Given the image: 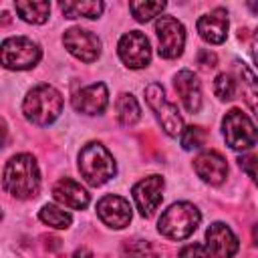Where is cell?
Returning a JSON list of instances; mask_svg holds the SVG:
<instances>
[{
  "mask_svg": "<svg viewBox=\"0 0 258 258\" xmlns=\"http://www.w3.org/2000/svg\"><path fill=\"white\" fill-rule=\"evenodd\" d=\"M179 258H210L206 252V246L202 244H187L179 250Z\"/></svg>",
  "mask_w": 258,
  "mask_h": 258,
  "instance_id": "83f0119b",
  "label": "cell"
},
{
  "mask_svg": "<svg viewBox=\"0 0 258 258\" xmlns=\"http://www.w3.org/2000/svg\"><path fill=\"white\" fill-rule=\"evenodd\" d=\"M173 87H175V93L181 99L185 111L198 113L202 109V85L191 71H187V69L179 71L173 77Z\"/></svg>",
  "mask_w": 258,
  "mask_h": 258,
  "instance_id": "e0dca14e",
  "label": "cell"
},
{
  "mask_svg": "<svg viewBox=\"0 0 258 258\" xmlns=\"http://www.w3.org/2000/svg\"><path fill=\"white\" fill-rule=\"evenodd\" d=\"M38 218H40L42 224H46L50 228H56V230H67L71 226V222H73V216L64 208L54 206V204L42 206L40 212H38Z\"/></svg>",
  "mask_w": 258,
  "mask_h": 258,
  "instance_id": "603a6c76",
  "label": "cell"
},
{
  "mask_svg": "<svg viewBox=\"0 0 258 258\" xmlns=\"http://www.w3.org/2000/svg\"><path fill=\"white\" fill-rule=\"evenodd\" d=\"M206 252L210 258H232L238 252V238L224 222H214L206 230Z\"/></svg>",
  "mask_w": 258,
  "mask_h": 258,
  "instance_id": "7c38bea8",
  "label": "cell"
},
{
  "mask_svg": "<svg viewBox=\"0 0 258 258\" xmlns=\"http://www.w3.org/2000/svg\"><path fill=\"white\" fill-rule=\"evenodd\" d=\"M165 8V2H129V10L139 22H147L153 16H159Z\"/></svg>",
  "mask_w": 258,
  "mask_h": 258,
  "instance_id": "cb8c5ba5",
  "label": "cell"
},
{
  "mask_svg": "<svg viewBox=\"0 0 258 258\" xmlns=\"http://www.w3.org/2000/svg\"><path fill=\"white\" fill-rule=\"evenodd\" d=\"M115 111H117V119L121 125L125 127H133L139 119H141V107L137 103V99L131 93H121L115 101Z\"/></svg>",
  "mask_w": 258,
  "mask_h": 258,
  "instance_id": "ffe728a7",
  "label": "cell"
},
{
  "mask_svg": "<svg viewBox=\"0 0 258 258\" xmlns=\"http://www.w3.org/2000/svg\"><path fill=\"white\" fill-rule=\"evenodd\" d=\"M18 16L24 20V22H30V24H42L48 20V14H50V4L48 2H16L14 4Z\"/></svg>",
  "mask_w": 258,
  "mask_h": 258,
  "instance_id": "7402d4cb",
  "label": "cell"
},
{
  "mask_svg": "<svg viewBox=\"0 0 258 258\" xmlns=\"http://www.w3.org/2000/svg\"><path fill=\"white\" fill-rule=\"evenodd\" d=\"M73 258H95V256H93V252H91L89 248H85V246H81V248H77V250H75V254H73Z\"/></svg>",
  "mask_w": 258,
  "mask_h": 258,
  "instance_id": "f546056e",
  "label": "cell"
},
{
  "mask_svg": "<svg viewBox=\"0 0 258 258\" xmlns=\"http://www.w3.org/2000/svg\"><path fill=\"white\" fill-rule=\"evenodd\" d=\"M236 71H238V79H240V87L246 99V105L252 109L256 121H258V79L256 75L240 60H236Z\"/></svg>",
  "mask_w": 258,
  "mask_h": 258,
  "instance_id": "d6986e66",
  "label": "cell"
},
{
  "mask_svg": "<svg viewBox=\"0 0 258 258\" xmlns=\"http://www.w3.org/2000/svg\"><path fill=\"white\" fill-rule=\"evenodd\" d=\"M238 165L254 183H258V155L244 153V155L238 157Z\"/></svg>",
  "mask_w": 258,
  "mask_h": 258,
  "instance_id": "4316f807",
  "label": "cell"
},
{
  "mask_svg": "<svg viewBox=\"0 0 258 258\" xmlns=\"http://www.w3.org/2000/svg\"><path fill=\"white\" fill-rule=\"evenodd\" d=\"M145 101H147L149 109L155 113L161 129L169 137H177L183 133V119H181L177 107L171 101H167L165 91L159 83H151L145 87Z\"/></svg>",
  "mask_w": 258,
  "mask_h": 258,
  "instance_id": "8992f818",
  "label": "cell"
},
{
  "mask_svg": "<svg viewBox=\"0 0 258 258\" xmlns=\"http://www.w3.org/2000/svg\"><path fill=\"white\" fill-rule=\"evenodd\" d=\"M222 133L226 143L236 151H246L258 141V129L252 119L240 109H230L222 121Z\"/></svg>",
  "mask_w": 258,
  "mask_h": 258,
  "instance_id": "52a82bcc",
  "label": "cell"
},
{
  "mask_svg": "<svg viewBox=\"0 0 258 258\" xmlns=\"http://www.w3.org/2000/svg\"><path fill=\"white\" fill-rule=\"evenodd\" d=\"M62 44L75 58H79L83 62H95L101 56L99 36L93 34L91 30H85V28H79V26H73V28L64 30Z\"/></svg>",
  "mask_w": 258,
  "mask_h": 258,
  "instance_id": "8fae6325",
  "label": "cell"
},
{
  "mask_svg": "<svg viewBox=\"0 0 258 258\" xmlns=\"http://www.w3.org/2000/svg\"><path fill=\"white\" fill-rule=\"evenodd\" d=\"M214 93H216V97L222 99V101L234 99V95H236V81H234L230 75L220 73V75L216 77V81H214Z\"/></svg>",
  "mask_w": 258,
  "mask_h": 258,
  "instance_id": "484cf974",
  "label": "cell"
},
{
  "mask_svg": "<svg viewBox=\"0 0 258 258\" xmlns=\"http://www.w3.org/2000/svg\"><path fill=\"white\" fill-rule=\"evenodd\" d=\"M198 64H202V69H214L218 64V56L214 52H210V50H200Z\"/></svg>",
  "mask_w": 258,
  "mask_h": 258,
  "instance_id": "f1b7e54d",
  "label": "cell"
},
{
  "mask_svg": "<svg viewBox=\"0 0 258 258\" xmlns=\"http://www.w3.org/2000/svg\"><path fill=\"white\" fill-rule=\"evenodd\" d=\"M181 137V145L185 151H191V149H200L206 141V133L202 127L198 125H189V127H183V133L179 135Z\"/></svg>",
  "mask_w": 258,
  "mask_h": 258,
  "instance_id": "d4e9b609",
  "label": "cell"
},
{
  "mask_svg": "<svg viewBox=\"0 0 258 258\" xmlns=\"http://www.w3.org/2000/svg\"><path fill=\"white\" fill-rule=\"evenodd\" d=\"M52 198L60 206L71 208V210H85L91 202L89 191L71 177H62L52 185Z\"/></svg>",
  "mask_w": 258,
  "mask_h": 258,
  "instance_id": "ac0fdd59",
  "label": "cell"
},
{
  "mask_svg": "<svg viewBox=\"0 0 258 258\" xmlns=\"http://www.w3.org/2000/svg\"><path fill=\"white\" fill-rule=\"evenodd\" d=\"M60 12L67 18H99L105 10V4L99 0H87V2H60Z\"/></svg>",
  "mask_w": 258,
  "mask_h": 258,
  "instance_id": "44dd1931",
  "label": "cell"
},
{
  "mask_svg": "<svg viewBox=\"0 0 258 258\" xmlns=\"http://www.w3.org/2000/svg\"><path fill=\"white\" fill-rule=\"evenodd\" d=\"M202 222V214L200 210L189 204V202H177L171 204L159 218L157 222V230L161 236L169 238V240H185L189 238L196 228Z\"/></svg>",
  "mask_w": 258,
  "mask_h": 258,
  "instance_id": "277c9868",
  "label": "cell"
},
{
  "mask_svg": "<svg viewBox=\"0 0 258 258\" xmlns=\"http://www.w3.org/2000/svg\"><path fill=\"white\" fill-rule=\"evenodd\" d=\"M119 58L129 69H143L151 62V44L147 36L139 30H131L119 38L117 44Z\"/></svg>",
  "mask_w": 258,
  "mask_h": 258,
  "instance_id": "9c48e42d",
  "label": "cell"
},
{
  "mask_svg": "<svg viewBox=\"0 0 258 258\" xmlns=\"http://www.w3.org/2000/svg\"><path fill=\"white\" fill-rule=\"evenodd\" d=\"M252 240H254V244L258 246V224L252 228Z\"/></svg>",
  "mask_w": 258,
  "mask_h": 258,
  "instance_id": "1f68e13d",
  "label": "cell"
},
{
  "mask_svg": "<svg viewBox=\"0 0 258 258\" xmlns=\"http://www.w3.org/2000/svg\"><path fill=\"white\" fill-rule=\"evenodd\" d=\"M157 42H159V56L163 58H177L185 46V28L173 16H159L155 22Z\"/></svg>",
  "mask_w": 258,
  "mask_h": 258,
  "instance_id": "ba28073f",
  "label": "cell"
},
{
  "mask_svg": "<svg viewBox=\"0 0 258 258\" xmlns=\"http://www.w3.org/2000/svg\"><path fill=\"white\" fill-rule=\"evenodd\" d=\"M228 10L214 8L212 12L198 18V32L210 44H222L228 36Z\"/></svg>",
  "mask_w": 258,
  "mask_h": 258,
  "instance_id": "2e32d148",
  "label": "cell"
},
{
  "mask_svg": "<svg viewBox=\"0 0 258 258\" xmlns=\"http://www.w3.org/2000/svg\"><path fill=\"white\" fill-rule=\"evenodd\" d=\"M252 58H254V62L258 64V30L254 32V36H252Z\"/></svg>",
  "mask_w": 258,
  "mask_h": 258,
  "instance_id": "4dcf8cb0",
  "label": "cell"
},
{
  "mask_svg": "<svg viewBox=\"0 0 258 258\" xmlns=\"http://www.w3.org/2000/svg\"><path fill=\"white\" fill-rule=\"evenodd\" d=\"M60 111H62V95L52 85H46V83L32 87L22 101L24 117L38 127L54 123Z\"/></svg>",
  "mask_w": 258,
  "mask_h": 258,
  "instance_id": "7a4b0ae2",
  "label": "cell"
},
{
  "mask_svg": "<svg viewBox=\"0 0 258 258\" xmlns=\"http://www.w3.org/2000/svg\"><path fill=\"white\" fill-rule=\"evenodd\" d=\"M42 56L40 46L26 36H10L2 42L0 60L10 71H26L38 64Z\"/></svg>",
  "mask_w": 258,
  "mask_h": 258,
  "instance_id": "5b68a950",
  "label": "cell"
},
{
  "mask_svg": "<svg viewBox=\"0 0 258 258\" xmlns=\"http://www.w3.org/2000/svg\"><path fill=\"white\" fill-rule=\"evenodd\" d=\"M97 216L101 222L113 230H123L131 222V206L121 196H103L97 202Z\"/></svg>",
  "mask_w": 258,
  "mask_h": 258,
  "instance_id": "4fadbf2b",
  "label": "cell"
},
{
  "mask_svg": "<svg viewBox=\"0 0 258 258\" xmlns=\"http://www.w3.org/2000/svg\"><path fill=\"white\" fill-rule=\"evenodd\" d=\"M4 189L16 200H30L40 189V171L38 163L30 153L12 155L2 173Z\"/></svg>",
  "mask_w": 258,
  "mask_h": 258,
  "instance_id": "6da1fadb",
  "label": "cell"
},
{
  "mask_svg": "<svg viewBox=\"0 0 258 258\" xmlns=\"http://www.w3.org/2000/svg\"><path fill=\"white\" fill-rule=\"evenodd\" d=\"M194 169L198 177L210 185H220L228 175V163L218 151H202L194 159Z\"/></svg>",
  "mask_w": 258,
  "mask_h": 258,
  "instance_id": "9a60e30c",
  "label": "cell"
},
{
  "mask_svg": "<svg viewBox=\"0 0 258 258\" xmlns=\"http://www.w3.org/2000/svg\"><path fill=\"white\" fill-rule=\"evenodd\" d=\"M73 107L85 115H101L109 105V91L105 83H93L73 95Z\"/></svg>",
  "mask_w": 258,
  "mask_h": 258,
  "instance_id": "5bb4252c",
  "label": "cell"
},
{
  "mask_svg": "<svg viewBox=\"0 0 258 258\" xmlns=\"http://www.w3.org/2000/svg\"><path fill=\"white\" fill-rule=\"evenodd\" d=\"M79 171L89 185L99 187L115 175L117 165L111 151L103 143L91 141L79 153Z\"/></svg>",
  "mask_w": 258,
  "mask_h": 258,
  "instance_id": "3957f363",
  "label": "cell"
},
{
  "mask_svg": "<svg viewBox=\"0 0 258 258\" xmlns=\"http://www.w3.org/2000/svg\"><path fill=\"white\" fill-rule=\"evenodd\" d=\"M163 187H165V179L157 173L147 175L133 185V189H131L133 202L143 218H151L155 214V210L159 208V204L163 200Z\"/></svg>",
  "mask_w": 258,
  "mask_h": 258,
  "instance_id": "30bf717a",
  "label": "cell"
}]
</instances>
